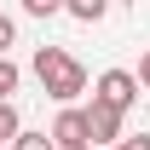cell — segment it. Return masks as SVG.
I'll return each instance as SVG.
<instances>
[{"instance_id":"6da1fadb","label":"cell","mask_w":150,"mask_h":150,"mask_svg":"<svg viewBox=\"0 0 150 150\" xmlns=\"http://www.w3.org/2000/svg\"><path fill=\"white\" fill-rule=\"evenodd\" d=\"M35 81L58 98V104H69L75 93H87V69H81L64 46H40L35 52Z\"/></svg>"},{"instance_id":"7a4b0ae2","label":"cell","mask_w":150,"mask_h":150,"mask_svg":"<svg viewBox=\"0 0 150 150\" xmlns=\"http://www.w3.org/2000/svg\"><path fill=\"white\" fill-rule=\"evenodd\" d=\"M93 98L127 115L133 104H139V75H127V69H104V75H98V93H93Z\"/></svg>"},{"instance_id":"3957f363","label":"cell","mask_w":150,"mask_h":150,"mask_svg":"<svg viewBox=\"0 0 150 150\" xmlns=\"http://www.w3.org/2000/svg\"><path fill=\"white\" fill-rule=\"evenodd\" d=\"M87 133H93V144H121V110L110 104H87Z\"/></svg>"},{"instance_id":"277c9868","label":"cell","mask_w":150,"mask_h":150,"mask_svg":"<svg viewBox=\"0 0 150 150\" xmlns=\"http://www.w3.org/2000/svg\"><path fill=\"white\" fill-rule=\"evenodd\" d=\"M52 139L58 144H93V133H87V110H58V121H52Z\"/></svg>"},{"instance_id":"5b68a950","label":"cell","mask_w":150,"mask_h":150,"mask_svg":"<svg viewBox=\"0 0 150 150\" xmlns=\"http://www.w3.org/2000/svg\"><path fill=\"white\" fill-rule=\"evenodd\" d=\"M18 133H23V121H18V104H12V98H0V144H12Z\"/></svg>"},{"instance_id":"8992f818","label":"cell","mask_w":150,"mask_h":150,"mask_svg":"<svg viewBox=\"0 0 150 150\" xmlns=\"http://www.w3.org/2000/svg\"><path fill=\"white\" fill-rule=\"evenodd\" d=\"M104 6H110V0H64V12L81 18V23H98V18H104Z\"/></svg>"},{"instance_id":"52a82bcc","label":"cell","mask_w":150,"mask_h":150,"mask_svg":"<svg viewBox=\"0 0 150 150\" xmlns=\"http://www.w3.org/2000/svg\"><path fill=\"white\" fill-rule=\"evenodd\" d=\"M12 150H58V139H52V133H29V127H23L18 139H12Z\"/></svg>"},{"instance_id":"ba28073f","label":"cell","mask_w":150,"mask_h":150,"mask_svg":"<svg viewBox=\"0 0 150 150\" xmlns=\"http://www.w3.org/2000/svg\"><path fill=\"white\" fill-rule=\"evenodd\" d=\"M18 81H23V69H18L6 52H0V98H12V93H18Z\"/></svg>"},{"instance_id":"9c48e42d","label":"cell","mask_w":150,"mask_h":150,"mask_svg":"<svg viewBox=\"0 0 150 150\" xmlns=\"http://www.w3.org/2000/svg\"><path fill=\"white\" fill-rule=\"evenodd\" d=\"M23 12L29 18H52V12H64V0H23Z\"/></svg>"},{"instance_id":"30bf717a","label":"cell","mask_w":150,"mask_h":150,"mask_svg":"<svg viewBox=\"0 0 150 150\" xmlns=\"http://www.w3.org/2000/svg\"><path fill=\"white\" fill-rule=\"evenodd\" d=\"M12 40H18V23H12V18H0V52H6Z\"/></svg>"},{"instance_id":"8fae6325","label":"cell","mask_w":150,"mask_h":150,"mask_svg":"<svg viewBox=\"0 0 150 150\" xmlns=\"http://www.w3.org/2000/svg\"><path fill=\"white\" fill-rule=\"evenodd\" d=\"M139 87H150V46H144V58H139Z\"/></svg>"},{"instance_id":"7c38bea8","label":"cell","mask_w":150,"mask_h":150,"mask_svg":"<svg viewBox=\"0 0 150 150\" xmlns=\"http://www.w3.org/2000/svg\"><path fill=\"white\" fill-rule=\"evenodd\" d=\"M127 144H133V150H150V133H139V139H127Z\"/></svg>"},{"instance_id":"4fadbf2b","label":"cell","mask_w":150,"mask_h":150,"mask_svg":"<svg viewBox=\"0 0 150 150\" xmlns=\"http://www.w3.org/2000/svg\"><path fill=\"white\" fill-rule=\"evenodd\" d=\"M58 150H93V144H58Z\"/></svg>"},{"instance_id":"5bb4252c","label":"cell","mask_w":150,"mask_h":150,"mask_svg":"<svg viewBox=\"0 0 150 150\" xmlns=\"http://www.w3.org/2000/svg\"><path fill=\"white\" fill-rule=\"evenodd\" d=\"M110 150H133V144H127V139H121V144H110Z\"/></svg>"},{"instance_id":"9a60e30c","label":"cell","mask_w":150,"mask_h":150,"mask_svg":"<svg viewBox=\"0 0 150 150\" xmlns=\"http://www.w3.org/2000/svg\"><path fill=\"white\" fill-rule=\"evenodd\" d=\"M0 150H6V144H0Z\"/></svg>"}]
</instances>
